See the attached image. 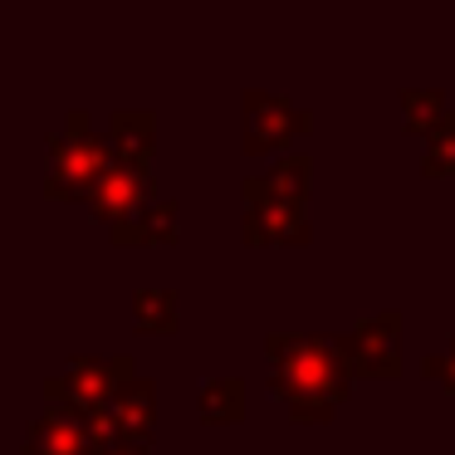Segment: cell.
Instances as JSON below:
<instances>
[{"label": "cell", "mask_w": 455, "mask_h": 455, "mask_svg": "<svg viewBox=\"0 0 455 455\" xmlns=\"http://www.w3.org/2000/svg\"><path fill=\"white\" fill-rule=\"evenodd\" d=\"M269 387L289 406L294 421H333L343 396L353 392V367H347L338 333H269Z\"/></svg>", "instance_id": "6da1fadb"}, {"label": "cell", "mask_w": 455, "mask_h": 455, "mask_svg": "<svg viewBox=\"0 0 455 455\" xmlns=\"http://www.w3.org/2000/svg\"><path fill=\"white\" fill-rule=\"evenodd\" d=\"M308 167L304 152L245 177V245H304L308 240Z\"/></svg>", "instance_id": "7a4b0ae2"}, {"label": "cell", "mask_w": 455, "mask_h": 455, "mask_svg": "<svg viewBox=\"0 0 455 455\" xmlns=\"http://www.w3.org/2000/svg\"><path fill=\"white\" fill-rule=\"evenodd\" d=\"M118 152L113 138L89 128V113L74 108L60 132H50V162H44V196L50 201H93L103 177L113 172Z\"/></svg>", "instance_id": "3957f363"}, {"label": "cell", "mask_w": 455, "mask_h": 455, "mask_svg": "<svg viewBox=\"0 0 455 455\" xmlns=\"http://www.w3.org/2000/svg\"><path fill=\"white\" fill-rule=\"evenodd\" d=\"M132 377H138V367H132L128 353H118V357H74L64 372L44 377V406L84 421V431H89V421L99 411H108L113 396H118Z\"/></svg>", "instance_id": "277c9868"}, {"label": "cell", "mask_w": 455, "mask_h": 455, "mask_svg": "<svg viewBox=\"0 0 455 455\" xmlns=\"http://www.w3.org/2000/svg\"><path fill=\"white\" fill-rule=\"evenodd\" d=\"M338 347L353 377H396L402 372V314L387 308V314L363 318L347 333H338Z\"/></svg>", "instance_id": "5b68a950"}, {"label": "cell", "mask_w": 455, "mask_h": 455, "mask_svg": "<svg viewBox=\"0 0 455 455\" xmlns=\"http://www.w3.org/2000/svg\"><path fill=\"white\" fill-rule=\"evenodd\" d=\"M314 128L304 108L284 99V93H269V89H250L245 93V152L250 157H265V152L289 148L294 138Z\"/></svg>", "instance_id": "8992f818"}, {"label": "cell", "mask_w": 455, "mask_h": 455, "mask_svg": "<svg viewBox=\"0 0 455 455\" xmlns=\"http://www.w3.org/2000/svg\"><path fill=\"white\" fill-rule=\"evenodd\" d=\"M148 187H152V157H118V162H113V172L103 177V187L93 191L89 211L108 230H118V226H128V220L152 201Z\"/></svg>", "instance_id": "52a82bcc"}, {"label": "cell", "mask_w": 455, "mask_h": 455, "mask_svg": "<svg viewBox=\"0 0 455 455\" xmlns=\"http://www.w3.org/2000/svg\"><path fill=\"white\" fill-rule=\"evenodd\" d=\"M20 455H93V441H89V431H84V421L44 406L30 421V431H25Z\"/></svg>", "instance_id": "ba28073f"}, {"label": "cell", "mask_w": 455, "mask_h": 455, "mask_svg": "<svg viewBox=\"0 0 455 455\" xmlns=\"http://www.w3.org/2000/svg\"><path fill=\"white\" fill-rule=\"evenodd\" d=\"M177 216H181L177 201H157V196H152L148 206L128 220V226L108 230V235H113V245H177V240H181Z\"/></svg>", "instance_id": "9c48e42d"}, {"label": "cell", "mask_w": 455, "mask_h": 455, "mask_svg": "<svg viewBox=\"0 0 455 455\" xmlns=\"http://www.w3.org/2000/svg\"><path fill=\"white\" fill-rule=\"evenodd\" d=\"M132 323H138V333H177L181 294L177 289H138L132 294Z\"/></svg>", "instance_id": "30bf717a"}, {"label": "cell", "mask_w": 455, "mask_h": 455, "mask_svg": "<svg viewBox=\"0 0 455 455\" xmlns=\"http://www.w3.org/2000/svg\"><path fill=\"white\" fill-rule=\"evenodd\" d=\"M201 421L206 426H240L245 421V382L240 377H211L201 387Z\"/></svg>", "instance_id": "8fae6325"}, {"label": "cell", "mask_w": 455, "mask_h": 455, "mask_svg": "<svg viewBox=\"0 0 455 455\" xmlns=\"http://www.w3.org/2000/svg\"><path fill=\"white\" fill-rule=\"evenodd\" d=\"M402 113H406V132H421V138H431V132L451 118L441 89H406L402 93Z\"/></svg>", "instance_id": "7c38bea8"}, {"label": "cell", "mask_w": 455, "mask_h": 455, "mask_svg": "<svg viewBox=\"0 0 455 455\" xmlns=\"http://www.w3.org/2000/svg\"><path fill=\"white\" fill-rule=\"evenodd\" d=\"M421 172H426V177H455V113L431 132V138H426Z\"/></svg>", "instance_id": "4fadbf2b"}, {"label": "cell", "mask_w": 455, "mask_h": 455, "mask_svg": "<svg viewBox=\"0 0 455 455\" xmlns=\"http://www.w3.org/2000/svg\"><path fill=\"white\" fill-rule=\"evenodd\" d=\"M421 377H435V382L455 396V347L441 353V357H421Z\"/></svg>", "instance_id": "5bb4252c"}, {"label": "cell", "mask_w": 455, "mask_h": 455, "mask_svg": "<svg viewBox=\"0 0 455 455\" xmlns=\"http://www.w3.org/2000/svg\"><path fill=\"white\" fill-rule=\"evenodd\" d=\"M93 455H148V445H128V441H118V445H99Z\"/></svg>", "instance_id": "9a60e30c"}, {"label": "cell", "mask_w": 455, "mask_h": 455, "mask_svg": "<svg viewBox=\"0 0 455 455\" xmlns=\"http://www.w3.org/2000/svg\"><path fill=\"white\" fill-rule=\"evenodd\" d=\"M451 347H455V338H451Z\"/></svg>", "instance_id": "2e32d148"}]
</instances>
